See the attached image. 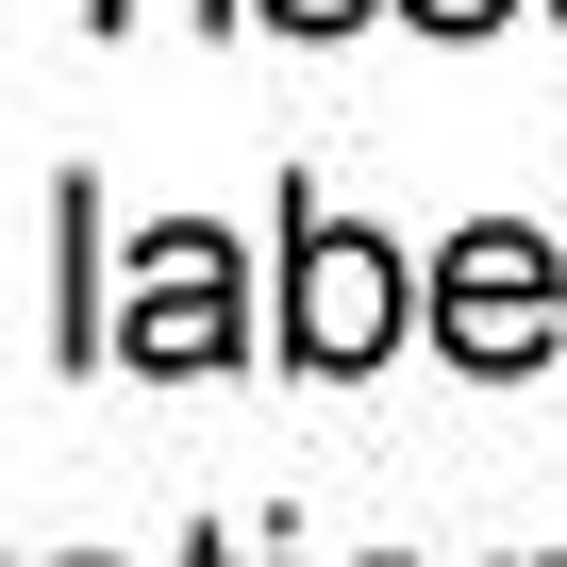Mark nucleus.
<instances>
[{
  "label": "nucleus",
  "instance_id": "nucleus-1",
  "mask_svg": "<svg viewBox=\"0 0 567 567\" xmlns=\"http://www.w3.org/2000/svg\"><path fill=\"white\" fill-rule=\"evenodd\" d=\"M417 334V267H401V234H368V217H318L301 184H284V351L301 368H384Z\"/></svg>",
  "mask_w": 567,
  "mask_h": 567
},
{
  "label": "nucleus",
  "instance_id": "nucleus-2",
  "mask_svg": "<svg viewBox=\"0 0 567 567\" xmlns=\"http://www.w3.org/2000/svg\"><path fill=\"white\" fill-rule=\"evenodd\" d=\"M101 351H117V368H151V384H200V368H234V351H250V250H234L217 217H167V234H134V284H117Z\"/></svg>",
  "mask_w": 567,
  "mask_h": 567
},
{
  "label": "nucleus",
  "instance_id": "nucleus-3",
  "mask_svg": "<svg viewBox=\"0 0 567 567\" xmlns=\"http://www.w3.org/2000/svg\"><path fill=\"white\" fill-rule=\"evenodd\" d=\"M417 318H434L451 368H550V334H567V250L534 217H467L434 250V301Z\"/></svg>",
  "mask_w": 567,
  "mask_h": 567
},
{
  "label": "nucleus",
  "instance_id": "nucleus-4",
  "mask_svg": "<svg viewBox=\"0 0 567 567\" xmlns=\"http://www.w3.org/2000/svg\"><path fill=\"white\" fill-rule=\"evenodd\" d=\"M250 18H284V34H351L368 0H250Z\"/></svg>",
  "mask_w": 567,
  "mask_h": 567
},
{
  "label": "nucleus",
  "instance_id": "nucleus-5",
  "mask_svg": "<svg viewBox=\"0 0 567 567\" xmlns=\"http://www.w3.org/2000/svg\"><path fill=\"white\" fill-rule=\"evenodd\" d=\"M417 18H434V34H501V18H517V0H417Z\"/></svg>",
  "mask_w": 567,
  "mask_h": 567
},
{
  "label": "nucleus",
  "instance_id": "nucleus-6",
  "mask_svg": "<svg viewBox=\"0 0 567 567\" xmlns=\"http://www.w3.org/2000/svg\"><path fill=\"white\" fill-rule=\"evenodd\" d=\"M184 567H267V550H250V534H200V550H184Z\"/></svg>",
  "mask_w": 567,
  "mask_h": 567
},
{
  "label": "nucleus",
  "instance_id": "nucleus-7",
  "mask_svg": "<svg viewBox=\"0 0 567 567\" xmlns=\"http://www.w3.org/2000/svg\"><path fill=\"white\" fill-rule=\"evenodd\" d=\"M84 567H101V550H84Z\"/></svg>",
  "mask_w": 567,
  "mask_h": 567
}]
</instances>
